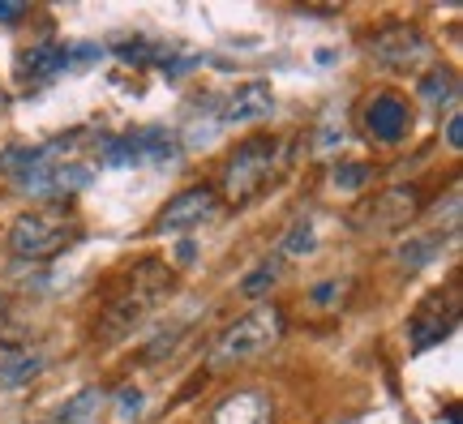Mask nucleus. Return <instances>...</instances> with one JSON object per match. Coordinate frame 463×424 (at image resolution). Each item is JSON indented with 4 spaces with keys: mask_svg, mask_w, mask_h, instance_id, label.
I'll return each instance as SVG.
<instances>
[{
    "mask_svg": "<svg viewBox=\"0 0 463 424\" xmlns=\"http://www.w3.org/2000/svg\"><path fill=\"white\" fill-rule=\"evenodd\" d=\"M172 287H176V275L167 270L164 261L142 258L129 275L120 278V287L108 296V305H103L99 317H95V343L129 339L133 326H142L146 313L155 309L164 296H172Z\"/></svg>",
    "mask_w": 463,
    "mask_h": 424,
    "instance_id": "obj_1",
    "label": "nucleus"
},
{
    "mask_svg": "<svg viewBox=\"0 0 463 424\" xmlns=\"http://www.w3.org/2000/svg\"><path fill=\"white\" fill-rule=\"evenodd\" d=\"M279 164H283V142L279 137L253 133V137H245V142L228 155V164H223V172H219V193L215 197H223L228 206L241 211V206H249V202L275 180Z\"/></svg>",
    "mask_w": 463,
    "mask_h": 424,
    "instance_id": "obj_2",
    "label": "nucleus"
},
{
    "mask_svg": "<svg viewBox=\"0 0 463 424\" xmlns=\"http://www.w3.org/2000/svg\"><path fill=\"white\" fill-rule=\"evenodd\" d=\"M283 330H288V322H283V309H275V305L245 313L241 322H232L211 343V369H228V364H245V360L262 356L283 339Z\"/></svg>",
    "mask_w": 463,
    "mask_h": 424,
    "instance_id": "obj_3",
    "label": "nucleus"
},
{
    "mask_svg": "<svg viewBox=\"0 0 463 424\" xmlns=\"http://www.w3.org/2000/svg\"><path fill=\"white\" fill-rule=\"evenodd\" d=\"M78 240V223L65 211H31L17 214L9 228V253L22 261H48Z\"/></svg>",
    "mask_w": 463,
    "mask_h": 424,
    "instance_id": "obj_4",
    "label": "nucleus"
},
{
    "mask_svg": "<svg viewBox=\"0 0 463 424\" xmlns=\"http://www.w3.org/2000/svg\"><path fill=\"white\" fill-rule=\"evenodd\" d=\"M416 214H420V193H416L412 184H391V189L373 193L369 202L352 206V211H347V223L356 231H364V236H373V231L408 228Z\"/></svg>",
    "mask_w": 463,
    "mask_h": 424,
    "instance_id": "obj_5",
    "label": "nucleus"
},
{
    "mask_svg": "<svg viewBox=\"0 0 463 424\" xmlns=\"http://www.w3.org/2000/svg\"><path fill=\"white\" fill-rule=\"evenodd\" d=\"M369 61L386 73H420L425 65H433V43L416 26H382L369 39Z\"/></svg>",
    "mask_w": 463,
    "mask_h": 424,
    "instance_id": "obj_6",
    "label": "nucleus"
},
{
    "mask_svg": "<svg viewBox=\"0 0 463 424\" xmlns=\"http://www.w3.org/2000/svg\"><path fill=\"white\" fill-rule=\"evenodd\" d=\"M99 159L108 167H129V164H176L181 159V142L176 133L167 129H137V133H125V137H108L99 146Z\"/></svg>",
    "mask_w": 463,
    "mask_h": 424,
    "instance_id": "obj_7",
    "label": "nucleus"
},
{
    "mask_svg": "<svg viewBox=\"0 0 463 424\" xmlns=\"http://www.w3.org/2000/svg\"><path fill=\"white\" fill-rule=\"evenodd\" d=\"M455 322H459V287H450L447 296L442 292L430 296V300L412 313V322H408V339H412L416 352H430V347H438V343L455 330Z\"/></svg>",
    "mask_w": 463,
    "mask_h": 424,
    "instance_id": "obj_8",
    "label": "nucleus"
},
{
    "mask_svg": "<svg viewBox=\"0 0 463 424\" xmlns=\"http://www.w3.org/2000/svg\"><path fill=\"white\" fill-rule=\"evenodd\" d=\"M364 129L373 142L382 146H399L408 129H412V108H408V99L391 95V90H382V95L364 99Z\"/></svg>",
    "mask_w": 463,
    "mask_h": 424,
    "instance_id": "obj_9",
    "label": "nucleus"
},
{
    "mask_svg": "<svg viewBox=\"0 0 463 424\" xmlns=\"http://www.w3.org/2000/svg\"><path fill=\"white\" fill-rule=\"evenodd\" d=\"M219 211V197L211 184H194V189H184L167 202L159 219H155V231H184V228H198L206 219H215Z\"/></svg>",
    "mask_w": 463,
    "mask_h": 424,
    "instance_id": "obj_10",
    "label": "nucleus"
},
{
    "mask_svg": "<svg viewBox=\"0 0 463 424\" xmlns=\"http://www.w3.org/2000/svg\"><path fill=\"white\" fill-rule=\"evenodd\" d=\"M206 424H275V403L262 391H232Z\"/></svg>",
    "mask_w": 463,
    "mask_h": 424,
    "instance_id": "obj_11",
    "label": "nucleus"
},
{
    "mask_svg": "<svg viewBox=\"0 0 463 424\" xmlns=\"http://www.w3.org/2000/svg\"><path fill=\"white\" fill-rule=\"evenodd\" d=\"M270 108H275L270 86H266V82H245V86H236V90L223 99L219 120H223V125H249V120H262V116H270Z\"/></svg>",
    "mask_w": 463,
    "mask_h": 424,
    "instance_id": "obj_12",
    "label": "nucleus"
},
{
    "mask_svg": "<svg viewBox=\"0 0 463 424\" xmlns=\"http://www.w3.org/2000/svg\"><path fill=\"white\" fill-rule=\"evenodd\" d=\"M69 61H73V52L65 43H34L31 52H22V73L34 78V82H43V78H56V73H65Z\"/></svg>",
    "mask_w": 463,
    "mask_h": 424,
    "instance_id": "obj_13",
    "label": "nucleus"
},
{
    "mask_svg": "<svg viewBox=\"0 0 463 424\" xmlns=\"http://www.w3.org/2000/svg\"><path fill=\"white\" fill-rule=\"evenodd\" d=\"M39 369H43L39 352H26V347H5L0 352V386H26Z\"/></svg>",
    "mask_w": 463,
    "mask_h": 424,
    "instance_id": "obj_14",
    "label": "nucleus"
},
{
    "mask_svg": "<svg viewBox=\"0 0 463 424\" xmlns=\"http://www.w3.org/2000/svg\"><path fill=\"white\" fill-rule=\"evenodd\" d=\"M103 403H108V394H103L99 386H86L82 394H73L65 408L52 416V424H95V416L103 411Z\"/></svg>",
    "mask_w": 463,
    "mask_h": 424,
    "instance_id": "obj_15",
    "label": "nucleus"
},
{
    "mask_svg": "<svg viewBox=\"0 0 463 424\" xmlns=\"http://www.w3.org/2000/svg\"><path fill=\"white\" fill-rule=\"evenodd\" d=\"M352 287H356L352 278H322L317 287H309V300H314L317 313H344Z\"/></svg>",
    "mask_w": 463,
    "mask_h": 424,
    "instance_id": "obj_16",
    "label": "nucleus"
},
{
    "mask_svg": "<svg viewBox=\"0 0 463 424\" xmlns=\"http://www.w3.org/2000/svg\"><path fill=\"white\" fill-rule=\"evenodd\" d=\"M455 95V69L438 65L430 73H420V103L425 108H442V99Z\"/></svg>",
    "mask_w": 463,
    "mask_h": 424,
    "instance_id": "obj_17",
    "label": "nucleus"
},
{
    "mask_svg": "<svg viewBox=\"0 0 463 424\" xmlns=\"http://www.w3.org/2000/svg\"><path fill=\"white\" fill-rule=\"evenodd\" d=\"M279 275H283V261L279 258H266V261H258L253 270L245 275V283H241V296H249V300H258V296H266L275 283H279Z\"/></svg>",
    "mask_w": 463,
    "mask_h": 424,
    "instance_id": "obj_18",
    "label": "nucleus"
},
{
    "mask_svg": "<svg viewBox=\"0 0 463 424\" xmlns=\"http://www.w3.org/2000/svg\"><path fill=\"white\" fill-rule=\"evenodd\" d=\"M305 253H314V228L305 223V214H300L292 228L283 231V240H279V261L283 258H305Z\"/></svg>",
    "mask_w": 463,
    "mask_h": 424,
    "instance_id": "obj_19",
    "label": "nucleus"
},
{
    "mask_svg": "<svg viewBox=\"0 0 463 424\" xmlns=\"http://www.w3.org/2000/svg\"><path fill=\"white\" fill-rule=\"evenodd\" d=\"M373 167L369 164H339L335 167V189H344V193H352V189H364V184H373Z\"/></svg>",
    "mask_w": 463,
    "mask_h": 424,
    "instance_id": "obj_20",
    "label": "nucleus"
},
{
    "mask_svg": "<svg viewBox=\"0 0 463 424\" xmlns=\"http://www.w3.org/2000/svg\"><path fill=\"white\" fill-rule=\"evenodd\" d=\"M433 253H438V245H433V236H425V240H412L408 249H399V261H403V266H420V261H430Z\"/></svg>",
    "mask_w": 463,
    "mask_h": 424,
    "instance_id": "obj_21",
    "label": "nucleus"
},
{
    "mask_svg": "<svg viewBox=\"0 0 463 424\" xmlns=\"http://www.w3.org/2000/svg\"><path fill=\"white\" fill-rule=\"evenodd\" d=\"M137 411H142V394L133 391V386H125L120 399H116V416H120V420H133Z\"/></svg>",
    "mask_w": 463,
    "mask_h": 424,
    "instance_id": "obj_22",
    "label": "nucleus"
},
{
    "mask_svg": "<svg viewBox=\"0 0 463 424\" xmlns=\"http://www.w3.org/2000/svg\"><path fill=\"white\" fill-rule=\"evenodd\" d=\"M447 146L450 150L463 146V116L459 112H450V120H447Z\"/></svg>",
    "mask_w": 463,
    "mask_h": 424,
    "instance_id": "obj_23",
    "label": "nucleus"
},
{
    "mask_svg": "<svg viewBox=\"0 0 463 424\" xmlns=\"http://www.w3.org/2000/svg\"><path fill=\"white\" fill-rule=\"evenodd\" d=\"M120 56H125V61H150V56H155V48H146V43H120Z\"/></svg>",
    "mask_w": 463,
    "mask_h": 424,
    "instance_id": "obj_24",
    "label": "nucleus"
},
{
    "mask_svg": "<svg viewBox=\"0 0 463 424\" xmlns=\"http://www.w3.org/2000/svg\"><path fill=\"white\" fill-rule=\"evenodd\" d=\"M22 14H26V5H22V0H0V22H17Z\"/></svg>",
    "mask_w": 463,
    "mask_h": 424,
    "instance_id": "obj_25",
    "label": "nucleus"
}]
</instances>
